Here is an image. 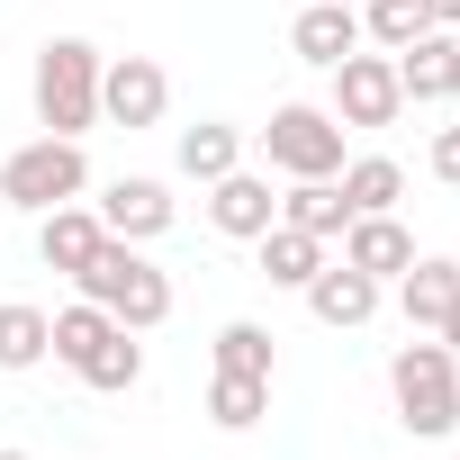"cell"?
<instances>
[{"label": "cell", "instance_id": "26", "mask_svg": "<svg viewBox=\"0 0 460 460\" xmlns=\"http://www.w3.org/2000/svg\"><path fill=\"white\" fill-rule=\"evenodd\" d=\"M433 181H451V190H460V127H442V136H433Z\"/></svg>", "mask_w": 460, "mask_h": 460}, {"label": "cell", "instance_id": "3", "mask_svg": "<svg viewBox=\"0 0 460 460\" xmlns=\"http://www.w3.org/2000/svg\"><path fill=\"white\" fill-rule=\"evenodd\" d=\"M37 127L46 136H91L100 127V46L91 37H55L37 55Z\"/></svg>", "mask_w": 460, "mask_h": 460}, {"label": "cell", "instance_id": "27", "mask_svg": "<svg viewBox=\"0 0 460 460\" xmlns=\"http://www.w3.org/2000/svg\"><path fill=\"white\" fill-rule=\"evenodd\" d=\"M424 19L433 28H460V0H424Z\"/></svg>", "mask_w": 460, "mask_h": 460}, {"label": "cell", "instance_id": "14", "mask_svg": "<svg viewBox=\"0 0 460 460\" xmlns=\"http://www.w3.org/2000/svg\"><path fill=\"white\" fill-rule=\"evenodd\" d=\"M289 46L307 55V64H343L352 46H361V10H352V0H307V10H298V28H289Z\"/></svg>", "mask_w": 460, "mask_h": 460}, {"label": "cell", "instance_id": "20", "mask_svg": "<svg viewBox=\"0 0 460 460\" xmlns=\"http://www.w3.org/2000/svg\"><path fill=\"white\" fill-rule=\"evenodd\" d=\"M280 226H307V235H343V226H352V208H343V190L334 181H289L280 190Z\"/></svg>", "mask_w": 460, "mask_h": 460}, {"label": "cell", "instance_id": "21", "mask_svg": "<svg viewBox=\"0 0 460 460\" xmlns=\"http://www.w3.org/2000/svg\"><path fill=\"white\" fill-rule=\"evenodd\" d=\"M235 163H244V136H235V127H217V118L181 127V172H190V181H226Z\"/></svg>", "mask_w": 460, "mask_h": 460}, {"label": "cell", "instance_id": "2", "mask_svg": "<svg viewBox=\"0 0 460 460\" xmlns=\"http://www.w3.org/2000/svg\"><path fill=\"white\" fill-rule=\"evenodd\" d=\"M388 397H397V424H406V433L442 442V433L460 424V352H451L442 334L397 343V361H388Z\"/></svg>", "mask_w": 460, "mask_h": 460}, {"label": "cell", "instance_id": "23", "mask_svg": "<svg viewBox=\"0 0 460 460\" xmlns=\"http://www.w3.org/2000/svg\"><path fill=\"white\" fill-rule=\"evenodd\" d=\"M73 379H82V388H100V397H127V388L145 379V343H136V334L118 325V334H109V343H100V352H91V361H82Z\"/></svg>", "mask_w": 460, "mask_h": 460}, {"label": "cell", "instance_id": "19", "mask_svg": "<svg viewBox=\"0 0 460 460\" xmlns=\"http://www.w3.org/2000/svg\"><path fill=\"white\" fill-rule=\"evenodd\" d=\"M46 352H55V316L28 307V298H10V307H0V370H37Z\"/></svg>", "mask_w": 460, "mask_h": 460}, {"label": "cell", "instance_id": "1", "mask_svg": "<svg viewBox=\"0 0 460 460\" xmlns=\"http://www.w3.org/2000/svg\"><path fill=\"white\" fill-rule=\"evenodd\" d=\"M73 289L91 298V307H109L127 334H154L163 316H172V280L145 262V244H127V235H109L82 271H73Z\"/></svg>", "mask_w": 460, "mask_h": 460}, {"label": "cell", "instance_id": "24", "mask_svg": "<svg viewBox=\"0 0 460 460\" xmlns=\"http://www.w3.org/2000/svg\"><path fill=\"white\" fill-rule=\"evenodd\" d=\"M217 370H244V379H271L280 352H271V325L235 316V325H217Z\"/></svg>", "mask_w": 460, "mask_h": 460}, {"label": "cell", "instance_id": "12", "mask_svg": "<svg viewBox=\"0 0 460 460\" xmlns=\"http://www.w3.org/2000/svg\"><path fill=\"white\" fill-rule=\"evenodd\" d=\"M451 298H460V262L424 253V262H406V271H397V307H406V325H415V334H442Z\"/></svg>", "mask_w": 460, "mask_h": 460}, {"label": "cell", "instance_id": "22", "mask_svg": "<svg viewBox=\"0 0 460 460\" xmlns=\"http://www.w3.org/2000/svg\"><path fill=\"white\" fill-rule=\"evenodd\" d=\"M109 334H118V316H109V307H91V298L55 307V361H64V370H82V361H91Z\"/></svg>", "mask_w": 460, "mask_h": 460}, {"label": "cell", "instance_id": "18", "mask_svg": "<svg viewBox=\"0 0 460 460\" xmlns=\"http://www.w3.org/2000/svg\"><path fill=\"white\" fill-rule=\"evenodd\" d=\"M262 415H271V379H244V370H217V379H208V424L253 433Z\"/></svg>", "mask_w": 460, "mask_h": 460}, {"label": "cell", "instance_id": "10", "mask_svg": "<svg viewBox=\"0 0 460 460\" xmlns=\"http://www.w3.org/2000/svg\"><path fill=\"white\" fill-rule=\"evenodd\" d=\"M397 91L406 100H460V28H415L397 46Z\"/></svg>", "mask_w": 460, "mask_h": 460}, {"label": "cell", "instance_id": "11", "mask_svg": "<svg viewBox=\"0 0 460 460\" xmlns=\"http://www.w3.org/2000/svg\"><path fill=\"white\" fill-rule=\"evenodd\" d=\"M100 244H109V226H100V208H82V199H64V208L37 217V253H46V271H64V280H73Z\"/></svg>", "mask_w": 460, "mask_h": 460}, {"label": "cell", "instance_id": "15", "mask_svg": "<svg viewBox=\"0 0 460 460\" xmlns=\"http://www.w3.org/2000/svg\"><path fill=\"white\" fill-rule=\"evenodd\" d=\"M307 307H316V325H370V316H379V280L352 271V262H325V271L307 280Z\"/></svg>", "mask_w": 460, "mask_h": 460}, {"label": "cell", "instance_id": "9", "mask_svg": "<svg viewBox=\"0 0 460 460\" xmlns=\"http://www.w3.org/2000/svg\"><path fill=\"white\" fill-rule=\"evenodd\" d=\"M172 190L163 181H145V172H118L109 190H100V226L109 235H127V244H154V235H172Z\"/></svg>", "mask_w": 460, "mask_h": 460}, {"label": "cell", "instance_id": "29", "mask_svg": "<svg viewBox=\"0 0 460 460\" xmlns=\"http://www.w3.org/2000/svg\"><path fill=\"white\" fill-rule=\"evenodd\" d=\"M0 460H28V451H0Z\"/></svg>", "mask_w": 460, "mask_h": 460}, {"label": "cell", "instance_id": "17", "mask_svg": "<svg viewBox=\"0 0 460 460\" xmlns=\"http://www.w3.org/2000/svg\"><path fill=\"white\" fill-rule=\"evenodd\" d=\"M334 190H343V208H352V217H388V208L406 199V172H397L388 154H361V163H343V172H334Z\"/></svg>", "mask_w": 460, "mask_h": 460}, {"label": "cell", "instance_id": "4", "mask_svg": "<svg viewBox=\"0 0 460 460\" xmlns=\"http://www.w3.org/2000/svg\"><path fill=\"white\" fill-rule=\"evenodd\" d=\"M82 190H91L82 136H37V145H19L10 163H0V199L28 208V217H46V208H64V199H82Z\"/></svg>", "mask_w": 460, "mask_h": 460}, {"label": "cell", "instance_id": "5", "mask_svg": "<svg viewBox=\"0 0 460 460\" xmlns=\"http://www.w3.org/2000/svg\"><path fill=\"white\" fill-rule=\"evenodd\" d=\"M262 154H271V172H289V181H334V172H343V118L289 100V109H271Z\"/></svg>", "mask_w": 460, "mask_h": 460}, {"label": "cell", "instance_id": "8", "mask_svg": "<svg viewBox=\"0 0 460 460\" xmlns=\"http://www.w3.org/2000/svg\"><path fill=\"white\" fill-rule=\"evenodd\" d=\"M208 226H217V235H235V244H253V235H271V226H280V190L235 163L226 181H208Z\"/></svg>", "mask_w": 460, "mask_h": 460}, {"label": "cell", "instance_id": "7", "mask_svg": "<svg viewBox=\"0 0 460 460\" xmlns=\"http://www.w3.org/2000/svg\"><path fill=\"white\" fill-rule=\"evenodd\" d=\"M397 109H406V91H397V55H343L334 64V118L343 127H397Z\"/></svg>", "mask_w": 460, "mask_h": 460}, {"label": "cell", "instance_id": "16", "mask_svg": "<svg viewBox=\"0 0 460 460\" xmlns=\"http://www.w3.org/2000/svg\"><path fill=\"white\" fill-rule=\"evenodd\" d=\"M253 244H262V280L271 289H307L325 271V235H307V226H271V235H253Z\"/></svg>", "mask_w": 460, "mask_h": 460}, {"label": "cell", "instance_id": "6", "mask_svg": "<svg viewBox=\"0 0 460 460\" xmlns=\"http://www.w3.org/2000/svg\"><path fill=\"white\" fill-rule=\"evenodd\" d=\"M163 109H172V73L154 64V55H118V64H100V118L109 127H163Z\"/></svg>", "mask_w": 460, "mask_h": 460}, {"label": "cell", "instance_id": "13", "mask_svg": "<svg viewBox=\"0 0 460 460\" xmlns=\"http://www.w3.org/2000/svg\"><path fill=\"white\" fill-rule=\"evenodd\" d=\"M343 262H352V271H370V280L388 289V280L415 262V235H406L397 217H352V226H343Z\"/></svg>", "mask_w": 460, "mask_h": 460}, {"label": "cell", "instance_id": "25", "mask_svg": "<svg viewBox=\"0 0 460 460\" xmlns=\"http://www.w3.org/2000/svg\"><path fill=\"white\" fill-rule=\"evenodd\" d=\"M415 28H433V19H424V0H361V37H370L379 55H397Z\"/></svg>", "mask_w": 460, "mask_h": 460}, {"label": "cell", "instance_id": "28", "mask_svg": "<svg viewBox=\"0 0 460 460\" xmlns=\"http://www.w3.org/2000/svg\"><path fill=\"white\" fill-rule=\"evenodd\" d=\"M442 343H451V352H460V298H451V316H442Z\"/></svg>", "mask_w": 460, "mask_h": 460}]
</instances>
